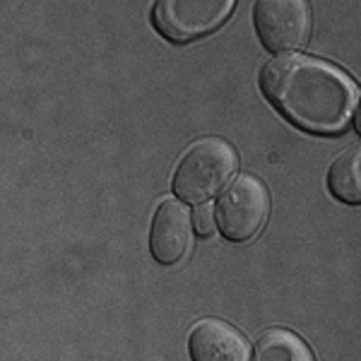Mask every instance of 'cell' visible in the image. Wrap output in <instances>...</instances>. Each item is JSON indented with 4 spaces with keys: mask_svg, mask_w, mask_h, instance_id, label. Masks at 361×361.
<instances>
[{
    "mask_svg": "<svg viewBox=\"0 0 361 361\" xmlns=\"http://www.w3.org/2000/svg\"><path fill=\"white\" fill-rule=\"evenodd\" d=\"M260 87L284 118L311 133H340L357 106V85L335 66L308 56L270 61Z\"/></svg>",
    "mask_w": 361,
    "mask_h": 361,
    "instance_id": "obj_1",
    "label": "cell"
},
{
    "mask_svg": "<svg viewBox=\"0 0 361 361\" xmlns=\"http://www.w3.org/2000/svg\"><path fill=\"white\" fill-rule=\"evenodd\" d=\"M238 169L236 149L222 137H202L188 147L173 171V193L183 202H205Z\"/></svg>",
    "mask_w": 361,
    "mask_h": 361,
    "instance_id": "obj_2",
    "label": "cell"
},
{
    "mask_svg": "<svg viewBox=\"0 0 361 361\" xmlns=\"http://www.w3.org/2000/svg\"><path fill=\"white\" fill-rule=\"evenodd\" d=\"M270 214V193L255 176H238L214 207L219 231L234 243L250 241Z\"/></svg>",
    "mask_w": 361,
    "mask_h": 361,
    "instance_id": "obj_3",
    "label": "cell"
},
{
    "mask_svg": "<svg viewBox=\"0 0 361 361\" xmlns=\"http://www.w3.org/2000/svg\"><path fill=\"white\" fill-rule=\"evenodd\" d=\"M234 10V0H159L152 22L173 44H185L214 32Z\"/></svg>",
    "mask_w": 361,
    "mask_h": 361,
    "instance_id": "obj_4",
    "label": "cell"
},
{
    "mask_svg": "<svg viewBox=\"0 0 361 361\" xmlns=\"http://www.w3.org/2000/svg\"><path fill=\"white\" fill-rule=\"evenodd\" d=\"M253 20L260 42L272 54L299 49L311 34V8L304 0H260Z\"/></svg>",
    "mask_w": 361,
    "mask_h": 361,
    "instance_id": "obj_5",
    "label": "cell"
},
{
    "mask_svg": "<svg viewBox=\"0 0 361 361\" xmlns=\"http://www.w3.org/2000/svg\"><path fill=\"white\" fill-rule=\"evenodd\" d=\"M193 246L190 212L178 200H164L154 212L149 250L159 265H178Z\"/></svg>",
    "mask_w": 361,
    "mask_h": 361,
    "instance_id": "obj_6",
    "label": "cell"
},
{
    "mask_svg": "<svg viewBox=\"0 0 361 361\" xmlns=\"http://www.w3.org/2000/svg\"><path fill=\"white\" fill-rule=\"evenodd\" d=\"M188 352L193 361H250L246 337L234 325L217 318L195 325L188 337Z\"/></svg>",
    "mask_w": 361,
    "mask_h": 361,
    "instance_id": "obj_7",
    "label": "cell"
},
{
    "mask_svg": "<svg viewBox=\"0 0 361 361\" xmlns=\"http://www.w3.org/2000/svg\"><path fill=\"white\" fill-rule=\"evenodd\" d=\"M328 188L337 200L359 205L361 202V149L359 147L345 149L330 164Z\"/></svg>",
    "mask_w": 361,
    "mask_h": 361,
    "instance_id": "obj_8",
    "label": "cell"
},
{
    "mask_svg": "<svg viewBox=\"0 0 361 361\" xmlns=\"http://www.w3.org/2000/svg\"><path fill=\"white\" fill-rule=\"evenodd\" d=\"M253 361H313V354L299 335L277 328L255 342Z\"/></svg>",
    "mask_w": 361,
    "mask_h": 361,
    "instance_id": "obj_9",
    "label": "cell"
},
{
    "mask_svg": "<svg viewBox=\"0 0 361 361\" xmlns=\"http://www.w3.org/2000/svg\"><path fill=\"white\" fill-rule=\"evenodd\" d=\"M193 226H195V231L200 236H209L214 231V226H217V219H214V209L212 205H200L193 212Z\"/></svg>",
    "mask_w": 361,
    "mask_h": 361,
    "instance_id": "obj_10",
    "label": "cell"
}]
</instances>
